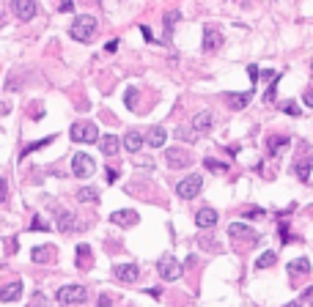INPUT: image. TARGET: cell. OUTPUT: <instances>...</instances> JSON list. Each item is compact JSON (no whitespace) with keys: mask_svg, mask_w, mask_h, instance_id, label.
<instances>
[{"mask_svg":"<svg viewBox=\"0 0 313 307\" xmlns=\"http://www.w3.org/2000/svg\"><path fill=\"white\" fill-rule=\"evenodd\" d=\"M179 20H182L179 11H168V14H165V39H171V33H173V28H176Z\"/></svg>","mask_w":313,"mask_h":307,"instance_id":"4316f807","label":"cell"},{"mask_svg":"<svg viewBox=\"0 0 313 307\" xmlns=\"http://www.w3.org/2000/svg\"><path fill=\"white\" fill-rule=\"evenodd\" d=\"M286 307H302V304H299V302H291V304H286Z\"/></svg>","mask_w":313,"mask_h":307,"instance_id":"bcb514c9","label":"cell"},{"mask_svg":"<svg viewBox=\"0 0 313 307\" xmlns=\"http://www.w3.org/2000/svg\"><path fill=\"white\" fill-rule=\"evenodd\" d=\"M310 66H313V63H310Z\"/></svg>","mask_w":313,"mask_h":307,"instance_id":"7dc6e473","label":"cell"},{"mask_svg":"<svg viewBox=\"0 0 313 307\" xmlns=\"http://www.w3.org/2000/svg\"><path fill=\"white\" fill-rule=\"evenodd\" d=\"M113 304V296H107V293H102L99 296V307H110Z\"/></svg>","mask_w":313,"mask_h":307,"instance_id":"ab89813d","label":"cell"},{"mask_svg":"<svg viewBox=\"0 0 313 307\" xmlns=\"http://www.w3.org/2000/svg\"><path fill=\"white\" fill-rule=\"evenodd\" d=\"M50 143H52V137H44V140H36V143H28V146L20 151V159H22V156H28V154H33V151H39V148H44V146H50Z\"/></svg>","mask_w":313,"mask_h":307,"instance_id":"83f0119b","label":"cell"},{"mask_svg":"<svg viewBox=\"0 0 313 307\" xmlns=\"http://www.w3.org/2000/svg\"><path fill=\"white\" fill-rule=\"evenodd\" d=\"M85 299H88V291H85V285H63L58 288V302L61 304H83Z\"/></svg>","mask_w":313,"mask_h":307,"instance_id":"5b68a950","label":"cell"},{"mask_svg":"<svg viewBox=\"0 0 313 307\" xmlns=\"http://www.w3.org/2000/svg\"><path fill=\"white\" fill-rule=\"evenodd\" d=\"M94 33H96V20H94V17H88V14L77 17V20L72 22V28H69V36H72L74 42H80V44L91 42Z\"/></svg>","mask_w":313,"mask_h":307,"instance_id":"6da1fadb","label":"cell"},{"mask_svg":"<svg viewBox=\"0 0 313 307\" xmlns=\"http://www.w3.org/2000/svg\"><path fill=\"white\" fill-rule=\"evenodd\" d=\"M201 189H204V176H198V173H190L187 178H182V181L176 184V195H179L182 200L198 198Z\"/></svg>","mask_w":313,"mask_h":307,"instance_id":"7a4b0ae2","label":"cell"},{"mask_svg":"<svg viewBox=\"0 0 313 307\" xmlns=\"http://www.w3.org/2000/svg\"><path fill=\"white\" fill-rule=\"evenodd\" d=\"M6 195H9V189H6V178H0V200H6Z\"/></svg>","mask_w":313,"mask_h":307,"instance_id":"b9f144b4","label":"cell"},{"mask_svg":"<svg viewBox=\"0 0 313 307\" xmlns=\"http://www.w3.org/2000/svg\"><path fill=\"white\" fill-rule=\"evenodd\" d=\"M9 110H11L9 102H0V115H9Z\"/></svg>","mask_w":313,"mask_h":307,"instance_id":"ee69618b","label":"cell"},{"mask_svg":"<svg viewBox=\"0 0 313 307\" xmlns=\"http://www.w3.org/2000/svg\"><path fill=\"white\" fill-rule=\"evenodd\" d=\"M286 146H288V137H286V135L272 137V140H269V156H277V154H280Z\"/></svg>","mask_w":313,"mask_h":307,"instance_id":"484cf974","label":"cell"},{"mask_svg":"<svg viewBox=\"0 0 313 307\" xmlns=\"http://www.w3.org/2000/svg\"><path fill=\"white\" fill-rule=\"evenodd\" d=\"M228 236H231V239H236V241H258L261 239L247 222H231L228 225Z\"/></svg>","mask_w":313,"mask_h":307,"instance_id":"52a82bcc","label":"cell"},{"mask_svg":"<svg viewBox=\"0 0 313 307\" xmlns=\"http://www.w3.org/2000/svg\"><path fill=\"white\" fill-rule=\"evenodd\" d=\"M94 170H96L94 156H88V154H74L72 156V173L77 178H91V176H94Z\"/></svg>","mask_w":313,"mask_h":307,"instance_id":"8992f818","label":"cell"},{"mask_svg":"<svg viewBox=\"0 0 313 307\" xmlns=\"http://www.w3.org/2000/svg\"><path fill=\"white\" fill-rule=\"evenodd\" d=\"M104 50H107V52H115V50H118V42H115V39H113V42H107V47H104Z\"/></svg>","mask_w":313,"mask_h":307,"instance_id":"f6af8a7d","label":"cell"},{"mask_svg":"<svg viewBox=\"0 0 313 307\" xmlns=\"http://www.w3.org/2000/svg\"><path fill=\"white\" fill-rule=\"evenodd\" d=\"M308 271H310V260L308 258H297V260L288 263V274L291 277H302V274H308Z\"/></svg>","mask_w":313,"mask_h":307,"instance_id":"44dd1931","label":"cell"},{"mask_svg":"<svg viewBox=\"0 0 313 307\" xmlns=\"http://www.w3.org/2000/svg\"><path fill=\"white\" fill-rule=\"evenodd\" d=\"M165 140H168V132H165V126H151L148 129V137H146V143L151 148H162L165 146Z\"/></svg>","mask_w":313,"mask_h":307,"instance_id":"ac0fdd59","label":"cell"},{"mask_svg":"<svg viewBox=\"0 0 313 307\" xmlns=\"http://www.w3.org/2000/svg\"><path fill=\"white\" fill-rule=\"evenodd\" d=\"M204 165L209 167V170H214V173H225V170H228V165H223V162H212V159H204Z\"/></svg>","mask_w":313,"mask_h":307,"instance_id":"4dcf8cb0","label":"cell"},{"mask_svg":"<svg viewBox=\"0 0 313 307\" xmlns=\"http://www.w3.org/2000/svg\"><path fill=\"white\" fill-rule=\"evenodd\" d=\"M165 162H168V167L179 170V167H190V165H193V156L184 151V148H168V151H165Z\"/></svg>","mask_w":313,"mask_h":307,"instance_id":"ba28073f","label":"cell"},{"mask_svg":"<svg viewBox=\"0 0 313 307\" xmlns=\"http://www.w3.org/2000/svg\"><path fill=\"white\" fill-rule=\"evenodd\" d=\"M113 274H115V280H118V282H135L137 277H140V266H135V263H118L113 269Z\"/></svg>","mask_w":313,"mask_h":307,"instance_id":"8fae6325","label":"cell"},{"mask_svg":"<svg viewBox=\"0 0 313 307\" xmlns=\"http://www.w3.org/2000/svg\"><path fill=\"white\" fill-rule=\"evenodd\" d=\"M69 137H72L74 143H96L99 140V129H96L94 121H77V124H72V129H69Z\"/></svg>","mask_w":313,"mask_h":307,"instance_id":"3957f363","label":"cell"},{"mask_svg":"<svg viewBox=\"0 0 313 307\" xmlns=\"http://www.w3.org/2000/svg\"><path fill=\"white\" fill-rule=\"evenodd\" d=\"M250 99H253V88L245 91V94H228V107L231 110H242L245 104H250Z\"/></svg>","mask_w":313,"mask_h":307,"instance_id":"ffe728a7","label":"cell"},{"mask_svg":"<svg viewBox=\"0 0 313 307\" xmlns=\"http://www.w3.org/2000/svg\"><path fill=\"white\" fill-rule=\"evenodd\" d=\"M11 9L20 17V22H31L36 17V0H11Z\"/></svg>","mask_w":313,"mask_h":307,"instance_id":"9c48e42d","label":"cell"},{"mask_svg":"<svg viewBox=\"0 0 313 307\" xmlns=\"http://www.w3.org/2000/svg\"><path fill=\"white\" fill-rule=\"evenodd\" d=\"M31 258L36 260V263H50V260L55 258V250H52V247H33Z\"/></svg>","mask_w":313,"mask_h":307,"instance_id":"603a6c76","label":"cell"},{"mask_svg":"<svg viewBox=\"0 0 313 307\" xmlns=\"http://www.w3.org/2000/svg\"><path fill=\"white\" fill-rule=\"evenodd\" d=\"M118 135H102L99 137V148H102V154L104 156H115L118 154Z\"/></svg>","mask_w":313,"mask_h":307,"instance_id":"e0dca14e","label":"cell"},{"mask_svg":"<svg viewBox=\"0 0 313 307\" xmlns=\"http://www.w3.org/2000/svg\"><path fill=\"white\" fill-rule=\"evenodd\" d=\"M104 176H107V184H115V178H118V173L110 167V170H104Z\"/></svg>","mask_w":313,"mask_h":307,"instance_id":"60d3db41","label":"cell"},{"mask_svg":"<svg viewBox=\"0 0 313 307\" xmlns=\"http://www.w3.org/2000/svg\"><path fill=\"white\" fill-rule=\"evenodd\" d=\"M77 200H80V203H96V200H99V189H94V187H80V189H77Z\"/></svg>","mask_w":313,"mask_h":307,"instance_id":"cb8c5ba5","label":"cell"},{"mask_svg":"<svg viewBox=\"0 0 313 307\" xmlns=\"http://www.w3.org/2000/svg\"><path fill=\"white\" fill-rule=\"evenodd\" d=\"M195 225H198V228H214V225H217V211H214V208H201L198 214H195Z\"/></svg>","mask_w":313,"mask_h":307,"instance_id":"2e32d148","label":"cell"},{"mask_svg":"<svg viewBox=\"0 0 313 307\" xmlns=\"http://www.w3.org/2000/svg\"><path fill=\"white\" fill-rule=\"evenodd\" d=\"M223 47V33L220 31H206L204 33V52H217Z\"/></svg>","mask_w":313,"mask_h":307,"instance_id":"d6986e66","label":"cell"},{"mask_svg":"<svg viewBox=\"0 0 313 307\" xmlns=\"http://www.w3.org/2000/svg\"><path fill=\"white\" fill-rule=\"evenodd\" d=\"M176 135L182 137V140H184V137H187V140H195V135H190V129H184V126H179V132H176Z\"/></svg>","mask_w":313,"mask_h":307,"instance_id":"74e56055","label":"cell"},{"mask_svg":"<svg viewBox=\"0 0 313 307\" xmlns=\"http://www.w3.org/2000/svg\"><path fill=\"white\" fill-rule=\"evenodd\" d=\"M247 74H250V85L258 80V66H247Z\"/></svg>","mask_w":313,"mask_h":307,"instance_id":"f35d334b","label":"cell"},{"mask_svg":"<svg viewBox=\"0 0 313 307\" xmlns=\"http://www.w3.org/2000/svg\"><path fill=\"white\" fill-rule=\"evenodd\" d=\"M156 271H160L162 280L173 282V280H179V277L184 274V266L179 263V260L173 258V255H162V258H160V263H156Z\"/></svg>","mask_w":313,"mask_h":307,"instance_id":"277c9868","label":"cell"},{"mask_svg":"<svg viewBox=\"0 0 313 307\" xmlns=\"http://www.w3.org/2000/svg\"><path fill=\"white\" fill-rule=\"evenodd\" d=\"M275 96H277V77L272 80V85L266 88V94H264V102H275Z\"/></svg>","mask_w":313,"mask_h":307,"instance_id":"1f68e13d","label":"cell"},{"mask_svg":"<svg viewBox=\"0 0 313 307\" xmlns=\"http://www.w3.org/2000/svg\"><path fill=\"white\" fill-rule=\"evenodd\" d=\"M310 170H313V156H302V159L294 162V176H297L299 181L308 184L310 181Z\"/></svg>","mask_w":313,"mask_h":307,"instance_id":"4fadbf2b","label":"cell"},{"mask_svg":"<svg viewBox=\"0 0 313 307\" xmlns=\"http://www.w3.org/2000/svg\"><path fill=\"white\" fill-rule=\"evenodd\" d=\"M261 214H264L261 208H245V217L247 219H256V217H261Z\"/></svg>","mask_w":313,"mask_h":307,"instance_id":"d590c367","label":"cell"},{"mask_svg":"<svg viewBox=\"0 0 313 307\" xmlns=\"http://www.w3.org/2000/svg\"><path fill=\"white\" fill-rule=\"evenodd\" d=\"M91 263V247L88 244H77V266L80 269H88Z\"/></svg>","mask_w":313,"mask_h":307,"instance_id":"d4e9b609","label":"cell"},{"mask_svg":"<svg viewBox=\"0 0 313 307\" xmlns=\"http://www.w3.org/2000/svg\"><path fill=\"white\" fill-rule=\"evenodd\" d=\"M22 282L14 280V282H6L3 288H0V302H17V299L22 296Z\"/></svg>","mask_w":313,"mask_h":307,"instance_id":"7c38bea8","label":"cell"},{"mask_svg":"<svg viewBox=\"0 0 313 307\" xmlns=\"http://www.w3.org/2000/svg\"><path fill=\"white\" fill-rule=\"evenodd\" d=\"M275 260H277V255H275L272 250H266V252H261V255H258V260H256V269H269V266L275 263Z\"/></svg>","mask_w":313,"mask_h":307,"instance_id":"f1b7e54d","label":"cell"},{"mask_svg":"<svg viewBox=\"0 0 313 307\" xmlns=\"http://www.w3.org/2000/svg\"><path fill=\"white\" fill-rule=\"evenodd\" d=\"M124 102H126V107H129V110H135V102H137V88H129V91H126Z\"/></svg>","mask_w":313,"mask_h":307,"instance_id":"d6a6232c","label":"cell"},{"mask_svg":"<svg viewBox=\"0 0 313 307\" xmlns=\"http://www.w3.org/2000/svg\"><path fill=\"white\" fill-rule=\"evenodd\" d=\"M33 307H50V302L42 296V293H36V296H33Z\"/></svg>","mask_w":313,"mask_h":307,"instance_id":"e575fe53","label":"cell"},{"mask_svg":"<svg viewBox=\"0 0 313 307\" xmlns=\"http://www.w3.org/2000/svg\"><path fill=\"white\" fill-rule=\"evenodd\" d=\"M31 230H50V225H47V222H42V217H33Z\"/></svg>","mask_w":313,"mask_h":307,"instance_id":"836d02e7","label":"cell"},{"mask_svg":"<svg viewBox=\"0 0 313 307\" xmlns=\"http://www.w3.org/2000/svg\"><path fill=\"white\" fill-rule=\"evenodd\" d=\"M77 219H74L72 211H63V208H58V230L61 233H72V230H77Z\"/></svg>","mask_w":313,"mask_h":307,"instance_id":"5bb4252c","label":"cell"},{"mask_svg":"<svg viewBox=\"0 0 313 307\" xmlns=\"http://www.w3.org/2000/svg\"><path fill=\"white\" fill-rule=\"evenodd\" d=\"M280 110L286 115H302V110H299V104L294 102V99H286V102H280Z\"/></svg>","mask_w":313,"mask_h":307,"instance_id":"f546056e","label":"cell"},{"mask_svg":"<svg viewBox=\"0 0 313 307\" xmlns=\"http://www.w3.org/2000/svg\"><path fill=\"white\" fill-rule=\"evenodd\" d=\"M143 143H146V137H143L140 132H135V129L124 135V148H126L129 154H137V151L143 148Z\"/></svg>","mask_w":313,"mask_h":307,"instance_id":"9a60e30c","label":"cell"},{"mask_svg":"<svg viewBox=\"0 0 313 307\" xmlns=\"http://www.w3.org/2000/svg\"><path fill=\"white\" fill-rule=\"evenodd\" d=\"M110 222H113V225H121V228H132V225L140 222V217H137V211H132V208H121V211H113V214H110Z\"/></svg>","mask_w":313,"mask_h":307,"instance_id":"30bf717a","label":"cell"},{"mask_svg":"<svg viewBox=\"0 0 313 307\" xmlns=\"http://www.w3.org/2000/svg\"><path fill=\"white\" fill-rule=\"evenodd\" d=\"M302 99H305V104H308V107H313V91H305Z\"/></svg>","mask_w":313,"mask_h":307,"instance_id":"7bdbcfd3","label":"cell"},{"mask_svg":"<svg viewBox=\"0 0 313 307\" xmlns=\"http://www.w3.org/2000/svg\"><path fill=\"white\" fill-rule=\"evenodd\" d=\"M212 124H214L212 113H209V110H204V113H198V115H195L193 129H195V132H206V129H212Z\"/></svg>","mask_w":313,"mask_h":307,"instance_id":"7402d4cb","label":"cell"},{"mask_svg":"<svg viewBox=\"0 0 313 307\" xmlns=\"http://www.w3.org/2000/svg\"><path fill=\"white\" fill-rule=\"evenodd\" d=\"M74 9V0H61V6H58V11H72Z\"/></svg>","mask_w":313,"mask_h":307,"instance_id":"8d00e7d4","label":"cell"},{"mask_svg":"<svg viewBox=\"0 0 313 307\" xmlns=\"http://www.w3.org/2000/svg\"><path fill=\"white\" fill-rule=\"evenodd\" d=\"M310 307H313V304H310Z\"/></svg>","mask_w":313,"mask_h":307,"instance_id":"c3c4849f","label":"cell"}]
</instances>
